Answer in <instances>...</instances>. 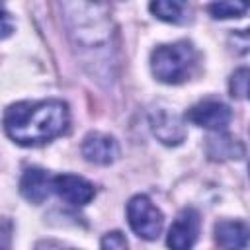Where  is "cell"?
Masks as SVG:
<instances>
[{
	"label": "cell",
	"instance_id": "obj_1",
	"mask_svg": "<svg viewBox=\"0 0 250 250\" xmlns=\"http://www.w3.org/2000/svg\"><path fill=\"white\" fill-rule=\"evenodd\" d=\"M68 105L61 100L18 102L4 113V129L18 145H41L64 133Z\"/></svg>",
	"mask_w": 250,
	"mask_h": 250
},
{
	"label": "cell",
	"instance_id": "obj_2",
	"mask_svg": "<svg viewBox=\"0 0 250 250\" xmlns=\"http://www.w3.org/2000/svg\"><path fill=\"white\" fill-rule=\"evenodd\" d=\"M195 61V51L189 41H176L158 45L150 55V66L158 80L166 84H178L188 74Z\"/></svg>",
	"mask_w": 250,
	"mask_h": 250
},
{
	"label": "cell",
	"instance_id": "obj_3",
	"mask_svg": "<svg viewBox=\"0 0 250 250\" xmlns=\"http://www.w3.org/2000/svg\"><path fill=\"white\" fill-rule=\"evenodd\" d=\"M127 219L135 234L145 240H154L160 234L164 223L160 209H156V205H152V201L146 195H135L129 199Z\"/></svg>",
	"mask_w": 250,
	"mask_h": 250
},
{
	"label": "cell",
	"instance_id": "obj_4",
	"mask_svg": "<svg viewBox=\"0 0 250 250\" xmlns=\"http://www.w3.org/2000/svg\"><path fill=\"white\" fill-rule=\"evenodd\" d=\"M199 234V213L191 207L180 211L168 230V248L170 250H191Z\"/></svg>",
	"mask_w": 250,
	"mask_h": 250
},
{
	"label": "cell",
	"instance_id": "obj_5",
	"mask_svg": "<svg viewBox=\"0 0 250 250\" xmlns=\"http://www.w3.org/2000/svg\"><path fill=\"white\" fill-rule=\"evenodd\" d=\"M186 117L199 125V127H205V129H211V131H223L227 129V125L230 123V107L225 105L223 102H215V100H205V102H199L195 105H191L186 113Z\"/></svg>",
	"mask_w": 250,
	"mask_h": 250
},
{
	"label": "cell",
	"instance_id": "obj_6",
	"mask_svg": "<svg viewBox=\"0 0 250 250\" xmlns=\"http://www.w3.org/2000/svg\"><path fill=\"white\" fill-rule=\"evenodd\" d=\"M53 189L70 205H86L96 195L94 186L88 180H84L82 176H74V174L55 176L53 178Z\"/></svg>",
	"mask_w": 250,
	"mask_h": 250
},
{
	"label": "cell",
	"instance_id": "obj_7",
	"mask_svg": "<svg viewBox=\"0 0 250 250\" xmlns=\"http://www.w3.org/2000/svg\"><path fill=\"white\" fill-rule=\"evenodd\" d=\"M82 154L88 162L94 164H111L119 156V146L117 141L111 135L105 133H88L82 141Z\"/></svg>",
	"mask_w": 250,
	"mask_h": 250
},
{
	"label": "cell",
	"instance_id": "obj_8",
	"mask_svg": "<svg viewBox=\"0 0 250 250\" xmlns=\"http://www.w3.org/2000/svg\"><path fill=\"white\" fill-rule=\"evenodd\" d=\"M53 189V178L43 168H27L20 180L21 195L31 203H43Z\"/></svg>",
	"mask_w": 250,
	"mask_h": 250
},
{
	"label": "cell",
	"instance_id": "obj_9",
	"mask_svg": "<svg viewBox=\"0 0 250 250\" xmlns=\"http://www.w3.org/2000/svg\"><path fill=\"white\" fill-rule=\"evenodd\" d=\"M215 240L223 250H242L248 240V227L242 221H219L215 225Z\"/></svg>",
	"mask_w": 250,
	"mask_h": 250
},
{
	"label": "cell",
	"instance_id": "obj_10",
	"mask_svg": "<svg viewBox=\"0 0 250 250\" xmlns=\"http://www.w3.org/2000/svg\"><path fill=\"white\" fill-rule=\"evenodd\" d=\"M152 123V133L164 143V145H178L186 137V129L180 123L176 115H170L168 111H158L150 119Z\"/></svg>",
	"mask_w": 250,
	"mask_h": 250
},
{
	"label": "cell",
	"instance_id": "obj_11",
	"mask_svg": "<svg viewBox=\"0 0 250 250\" xmlns=\"http://www.w3.org/2000/svg\"><path fill=\"white\" fill-rule=\"evenodd\" d=\"M148 8L158 20H164V21H170V23H182L186 20V16H184L186 14V4H182V2L158 0V2H152Z\"/></svg>",
	"mask_w": 250,
	"mask_h": 250
},
{
	"label": "cell",
	"instance_id": "obj_12",
	"mask_svg": "<svg viewBox=\"0 0 250 250\" xmlns=\"http://www.w3.org/2000/svg\"><path fill=\"white\" fill-rule=\"evenodd\" d=\"M209 146H217V150L209 152L213 158H230V156L240 158V156L244 154L242 145H240L236 139L232 141L230 137H217V139H209Z\"/></svg>",
	"mask_w": 250,
	"mask_h": 250
},
{
	"label": "cell",
	"instance_id": "obj_13",
	"mask_svg": "<svg viewBox=\"0 0 250 250\" xmlns=\"http://www.w3.org/2000/svg\"><path fill=\"white\" fill-rule=\"evenodd\" d=\"M246 4L242 2H213L209 4V12L213 18L217 20H225V18H240L246 12Z\"/></svg>",
	"mask_w": 250,
	"mask_h": 250
},
{
	"label": "cell",
	"instance_id": "obj_14",
	"mask_svg": "<svg viewBox=\"0 0 250 250\" xmlns=\"http://www.w3.org/2000/svg\"><path fill=\"white\" fill-rule=\"evenodd\" d=\"M230 94L234 98H246V94H248V68L234 70V74L230 78Z\"/></svg>",
	"mask_w": 250,
	"mask_h": 250
},
{
	"label": "cell",
	"instance_id": "obj_15",
	"mask_svg": "<svg viewBox=\"0 0 250 250\" xmlns=\"http://www.w3.org/2000/svg\"><path fill=\"white\" fill-rule=\"evenodd\" d=\"M102 250H127V240L119 230L105 232L102 238Z\"/></svg>",
	"mask_w": 250,
	"mask_h": 250
},
{
	"label": "cell",
	"instance_id": "obj_16",
	"mask_svg": "<svg viewBox=\"0 0 250 250\" xmlns=\"http://www.w3.org/2000/svg\"><path fill=\"white\" fill-rule=\"evenodd\" d=\"M14 225L8 217H0V250H10Z\"/></svg>",
	"mask_w": 250,
	"mask_h": 250
},
{
	"label": "cell",
	"instance_id": "obj_17",
	"mask_svg": "<svg viewBox=\"0 0 250 250\" xmlns=\"http://www.w3.org/2000/svg\"><path fill=\"white\" fill-rule=\"evenodd\" d=\"M12 29H14V25H12L8 14L4 12V8H2V4H0V39L8 37V35L12 33Z\"/></svg>",
	"mask_w": 250,
	"mask_h": 250
},
{
	"label": "cell",
	"instance_id": "obj_18",
	"mask_svg": "<svg viewBox=\"0 0 250 250\" xmlns=\"http://www.w3.org/2000/svg\"><path fill=\"white\" fill-rule=\"evenodd\" d=\"M35 250H74V248L64 246V244L57 242V240H43V242H39L35 246Z\"/></svg>",
	"mask_w": 250,
	"mask_h": 250
}]
</instances>
